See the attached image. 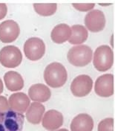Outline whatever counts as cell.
<instances>
[{
	"label": "cell",
	"mask_w": 115,
	"mask_h": 131,
	"mask_svg": "<svg viewBox=\"0 0 115 131\" xmlns=\"http://www.w3.org/2000/svg\"><path fill=\"white\" fill-rule=\"evenodd\" d=\"M20 34V28L16 21L8 19L0 24V41L10 43L15 41Z\"/></svg>",
	"instance_id": "10"
},
{
	"label": "cell",
	"mask_w": 115,
	"mask_h": 131,
	"mask_svg": "<svg viewBox=\"0 0 115 131\" xmlns=\"http://www.w3.org/2000/svg\"><path fill=\"white\" fill-rule=\"evenodd\" d=\"M8 104L10 110L19 113H24L31 104V100L24 92H16L10 96Z\"/></svg>",
	"instance_id": "12"
},
{
	"label": "cell",
	"mask_w": 115,
	"mask_h": 131,
	"mask_svg": "<svg viewBox=\"0 0 115 131\" xmlns=\"http://www.w3.org/2000/svg\"><path fill=\"white\" fill-rule=\"evenodd\" d=\"M10 110L8 104V100L5 96L0 95V113L6 112Z\"/></svg>",
	"instance_id": "22"
},
{
	"label": "cell",
	"mask_w": 115,
	"mask_h": 131,
	"mask_svg": "<svg viewBox=\"0 0 115 131\" xmlns=\"http://www.w3.org/2000/svg\"><path fill=\"white\" fill-rule=\"evenodd\" d=\"M24 121L22 113L10 110L0 113V131H22Z\"/></svg>",
	"instance_id": "4"
},
{
	"label": "cell",
	"mask_w": 115,
	"mask_h": 131,
	"mask_svg": "<svg viewBox=\"0 0 115 131\" xmlns=\"http://www.w3.org/2000/svg\"><path fill=\"white\" fill-rule=\"evenodd\" d=\"M94 54L93 63L99 72H106L114 63V53L112 49L106 45L97 48Z\"/></svg>",
	"instance_id": "3"
},
{
	"label": "cell",
	"mask_w": 115,
	"mask_h": 131,
	"mask_svg": "<svg viewBox=\"0 0 115 131\" xmlns=\"http://www.w3.org/2000/svg\"><path fill=\"white\" fill-rule=\"evenodd\" d=\"M98 131H114V118H106L98 124Z\"/></svg>",
	"instance_id": "20"
},
{
	"label": "cell",
	"mask_w": 115,
	"mask_h": 131,
	"mask_svg": "<svg viewBox=\"0 0 115 131\" xmlns=\"http://www.w3.org/2000/svg\"><path fill=\"white\" fill-rule=\"evenodd\" d=\"M71 34L68 42L73 45H80L85 42L88 37V30L82 25H74L71 27Z\"/></svg>",
	"instance_id": "18"
},
{
	"label": "cell",
	"mask_w": 115,
	"mask_h": 131,
	"mask_svg": "<svg viewBox=\"0 0 115 131\" xmlns=\"http://www.w3.org/2000/svg\"><path fill=\"white\" fill-rule=\"evenodd\" d=\"M93 51L86 45H78L69 49L67 58L71 65L76 67H84L92 60Z\"/></svg>",
	"instance_id": "2"
},
{
	"label": "cell",
	"mask_w": 115,
	"mask_h": 131,
	"mask_svg": "<svg viewBox=\"0 0 115 131\" xmlns=\"http://www.w3.org/2000/svg\"><path fill=\"white\" fill-rule=\"evenodd\" d=\"M95 93L99 97L108 98L114 94V75L104 74L99 76L94 83Z\"/></svg>",
	"instance_id": "9"
},
{
	"label": "cell",
	"mask_w": 115,
	"mask_h": 131,
	"mask_svg": "<svg viewBox=\"0 0 115 131\" xmlns=\"http://www.w3.org/2000/svg\"><path fill=\"white\" fill-rule=\"evenodd\" d=\"M4 82L7 89L11 92H17L24 87V80L17 72L9 71L4 75Z\"/></svg>",
	"instance_id": "15"
},
{
	"label": "cell",
	"mask_w": 115,
	"mask_h": 131,
	"mask_svg": "<svg viewBox=\"0 0 115 131\" xmlns=\"http://www.w3.org/2000/svg\"><path fill=\"white\" fill-rule=\"evenodd\" d=\"M55 131H69L67 129H66V128H62V129H58V130H57Z\"/></svg>",
	"instance_id": "25"
},
{
	"label": "cell",
	"mask_w": 115,
	"mask_h": 131,
	"mask_svg": "<svg viewBox=\"0 0 115 131\" xmlns=\"http://www.w3.org/2000/svg\"><path fill=\"white\" fill-rule=\"evenodd\" d=\"M93 83V80L89 75L80 74L76 77L71 82V91L75 97H85L91 92Z\"/></svg>",
	"instance_id": "7"
},
{
	"label": "cell",
	"mask_w": 115,
	"mask_h": 131,
	"mask_svg": "<svg viewBox=\"0 0 115 131\" xmlns=\"http://www.w3.org/2000/svg\"><path fill=\"white\" fill-rule=\"evenodd\" d=\"M8 13V7L5 3H0V20L4 19Z\"/></svg>",
	"instance_id": "23"
},
{
	"label": "cell",
	"mask_w": 115,
	"mask_h": 131,
	"mask_svg": "<svg viewBox=\"0 0 115 131\" xmlns=\"http://www.w3.org/2000/svg\"><path fill=\"white\" fill-rule=\"evenodd\" d=\"M45 113V107L41 103L33 102L26 111V118L32 124H39Z\"/></svg>",
	"instance_id": "16"
},
{
	"label": "cell",
	"mask_w": 115,
	"mask_h": 131,
	"mask_svg": "<svg viewBox=\"0 0 115 131\" xmlns=\"http://www.w3.org/2000/svg\"><path fill=\"white\" fill-rule=\"evenodd\" d=\"M3 90H4L3 83H2V80H1V78H0V95L3 92Z\"/></svg>",
	"instance_id": "24"
},
{
	"label": "cell",
	"mask_w": 115,
	"mask_h": 131,
	"mask_svg": "<svg viewBox=\"0 0 115 131\" xmlns=\"http://www.w3.org/2000/svg\"><path fill=\"white\" fill-rule=\"evenodd\" d=\"M22 61L20 49L14 46H6L0 50V63L5 68H16Z\"/></svg>",
	"instance_id": "5"
},
{
	"label": "cell",
	"mask_w": 115,
	"mask_h": 131,
	"mask_svg": "<svg viewBox=\"0 0 115 131\" xmlns=\"http://www.w3.org/2000/svg\"><path fill=\"white\" fill-rule=\"evenodd\" d=\"M72 6L77 10L86 12V11H91L94 8L95 4L94 3H73Z\"/></svg>",
	"instance_id": "21"
},
{
	"label": "cell",
	"mask_w": 115,
	"mask_h": 131,
	"mask_svg": "<svg viewBox=\"0 0 115 131\" xmlns=\"http://www.w3.org/2000/svg\"><path fill=\"white\" fill-rule=\"evenodd\" d=\"M28 96L34 102L45 103L51 97V92L46 85L36 83L29 88Z\"/></svg>",
	"instance_id": "13"
},
{
	"label": "cell",
	"mask_w": 115,
	"mask_h": 131,
	"mask_svg": "<svg viewBox=\"0 0 115 131\" xmlns=\"http://www.w3.org/2000/svg\"><path fill=\"white\" fill-rule=\"evenodd\" d=\"M84 23L87 30L91 32L97 33L102 31L106 26V16L100 10H91L85 17Z\"/></svg>",
	"instance_id": "8"
},
{
	"label": "cell",
	"mask_w": 115,
	"mask_h": 131,
	"mask_svg": "<svg viewBox=\"0 0 115 131\" xmlns=\"http://www.w3.org/2000/svg\"><path fill=\"white\" fill-rule=\"evenodd\" d=\"M71 34V27L68 25L62 23L56 25L53 28L50 34V37L54 42L62 44L69 40Z\"/></svg>",
	"instance_id": "17"
},
{
	"label": "cell",
	"mask_w": 115,
	"mask_h": 131,
	"mask_svg": "<svg viewBox=\"0 0 115 131\" xmlns=\"http://www.w3.org/2000/svg\"><path fill=\"white\" fill-rule=\"evenodd\" d=\"M64 122L62 114L56 110H50L45 113L42 119V127L48 131H55L62 127Z\"/></svg>",
	"instance_id": "11"
},
{
	"label": "cell",
	"mask_w": 115,
	"mask_h": 131,
	"mask_svg": "<svg viewBox=\"0 0 115 131\" xmlns=\"http://www.w3.org/2000/svg\"><path fill=\"white\" fill-rule=\"evenodd\" d=\"M94 125V120L90 115L81 113L72 119L70 127L71 131H92Z\"/></svg>",
	"instance_id": "14"
},
{
	"label": "cell",
	"mask_w": 115,
	"mask_h": 131,
	"mask_svg": "<svg viewBox=\"0 0 115 131\" xmlns=\"http://www.w3.org/2000/svg\"><path fill=\"white\" fill-rule=\"evenodd\" d=\"M33 8L39 15L49 16L56 13L57 5L56 3H34Z\"/></svg>",
	"instance_id": "19"
},
{
	"label": "cell",
	"mask_w": 115,
	"mask_h": 131,
	"mask_svg": "<svg viewBox=\"0 0 115 131\" xmlns=\"http://www.w3.org/2000/svg\"><path fill=\"white\" fill-rule=\"evenodd\" d=\"M25 57L31 61H37L45 55V44L39 37H31L25 41L24 44Z\"/></svg>",
	"instance_id": "6"
},
{
	"label": "cell",
	"mask_w": 115,
	"mask_h": 131,
	"mask_svg": "<svg viewBox=\"0 0 115 131\" xmlns=\"http://www.w3.org/2000/svg\"><path fill=\"white\" fill-rule=\"evenodd\" d=\"M44 79L50 87L59 88L67 81L68 72L62 63L54 62L46 66L44 71Z\"/></svg>",
	"instance_id": "1"
}]
</instances>
